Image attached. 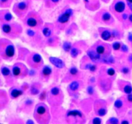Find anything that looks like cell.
<instances>
[{"instance_id":"obj_1","label":"cell","mask_w":132,"mask_h":124,"mask_svg":"<svg viewBox=\"0 0 132 124\" xmlns=\"http://www.w3.org/2000/svg\"><path fill=\"white\" fill-rule=\"evenodd\" d=\"M74 11L68 5L65 6L61 10L56 20L55 28L58 31L66 30L68 24L73 18Z\"/></svg>"},{"instance_id":"obj_2","label":"cell","mask_w":132,"mask_h":124,"mask_svg":"<svg viewBox=\"0 0 132 124\" xmlns=\"http://www.w3.org/2000/svg\"><path fill=\"white\" fill-rule=\"evenodd\" d=\"M24 24L30 29L36 30H41L44 21L38 12L32 10L23 20Z\"/></svg>"},{"instance_id":"obj_3","label":"cell","mask_w":132,"mask_h":124,"mask_svg":"<svg viewBox=\"0 0 132 124\" xmlns=\"http://www.w3.org/2000/svg\"><path fill=\"white\" fill-rule=\"evenodd\" d=\"M1 29L4 35L10 38L18 37L23 31V27L21 24L13 22L1 24Z\"/></svg>"},{"instance_id":"obj_4","label":"cell","mask_w":132,"mask_h":124,"mask_svg":"<svg viewBox=\"0 0 132 124\" xmlns=\"http://www.w3.org/2000/svg\"><path fill=\"white\" fill-rule=\"evenodd\" d=\"M32 0H22L14 4L13 12L20 19L23 20L32 10Z\"/></svg>"},{"instance_id":"obj_5","label":"cell","mask_w":132,"mask_h":124,"mask_svg":"<svg viewBox=\"0 0 132 124\" xmlns=\"http://www.w3.org/2000/svg\"><path fill=\"white\" fill-rule=\"evenodd\" d=\"M0 54L1 57L7 60H11L15 56V47L9 40L4 38L1 40Z\"/></svg>"},{"instance_id":"obj_6","label":"cell","mask_w":132,"mask_h":124,"mask_svg":"<svg viewBox=\"0 0 132 124\" xmlns=\"http://www.w3.org/2000/svg\"><path fill=\"white\" fill-rule=\"evenodd\" d=\"M126 8V3L123 0H115L112 6V10L113 14L121 15L125 13Z\"/></svg>"},{"instance_id":"obj_7","label":"cell","mask_w":132,"mask_h":124,"mask_svg":"<svg viewBox=\"0 0 132 124\" xmlns=\"http://www.w3.org/2000/svg\"><path fill=\"white\" fill-rule=\"evenodd\" d=\"M28 63L31 67L38 68L43 64V60L40 55L37 53H34L31 55L28 58Z\"/></svg>"},{"instance_id":"obj_8","label":"cell","mask_w":132,"mask_h":124,"mask_svg":"<svg viewBox=\"0 0 132 124\" xmlns=\"http://www.w3.org/2000/svg\"><path fill=\"white\" fill-rule=\"evenodd\" d=\"M14 20V17L9 10L3 9L0 11V23L1 24L11 23Z\"/></svg>"},{"instance_id":"obj_9","label":"cell","mask_w":132,"mask_h":124,"mask_svg":"<svg viewBox=\"0 0 132 124\" xmlns=\"http://www.w3.org/2000/svg\"><path fill=\"white\" fill-rule=\"evenodd\" d=\"M13 74L15 76H20L26 74L27 68L25 65L21 63L16 64L12 69Z\"/></svg>"},{"instance_id":"obj_10","label":"cell","mask_w":132,"mask_h":124,"mask_svg":"<svg viewBox=\"0 0 132 124\" xmlns=\"http://www.w3.org/2000/svg\"><path fill=\"white\" fill-rule=\"evenodd\" d=\"M55 30V26L51 23H46L44 24L42 28L43 35L45 37L48 38L52 36Z\"/></svg>"},{"instance_id":"obj_11","label":"cell","mask_w":132,"mask_h":124,"mask_svg":"<svg viewBox=\"0 0 132 124\" xmlns=\"http://www.w3.org/2000/svg\"><path fill=\"white\" fill-rule=\"evenodd\" d=\"M36 118L38 120L40 121V119H43L44 118H46L47 115V109L45 105H40L37 107L35 111Z\"/></svg>"},{"instance_id":"obj_12","label":"cell","mask_w":132,"mask_h":124,"mask_svg":"<svg viewBox=\"0 0 132 124\" xmlns=\"http://www.w3.org/2000/svg\"><path fill=\"white\" fill-rule=\"evenodd\" d=\"M85 7L89 10L94 11L100 7L99 0H83Z\"/></svg>"},{"instance_id":"obj_13","label":"cell","mask_w":132,"mask_h":124,"mask_svg":"<svg viewBox=\"0 0 132 124\" xmlns=\"http://www.w3.org/2000/svg\"><path fill=\"white\" fill-rule=\"evenodd\" d=\"M101 21L105 24H110L113 21V17L110 13L106 11H103L100 13Z\"/></svg>"},{"instance_id":"obj_14","label":"cell","mask_w":132,"mask_h":124,"mask_svg":"<svg viewBox=\"0 0 132 124\" xmlns=\"http://www.w3.org/2000/svg\"><path fill=\"white\" fill-rule=\"evenodd\" d=\"M61 0H43L44 6L47 9H53L58 6Z\"/></svg>"},{"instance_id":"obj_15","label":"cell","mask_w":132,"mask_h":124,"mask_svg":"<svg viewBox=\"0 0 132 124\" xmlns=\"http://www.w3.org/2000/svg\"><path fill=\"white\" fill-rule=\"evenodd\" d=\"M49 61L52 64L57 68H63L64 66L63 61L57 58L51 57L49 58Z\"/></svg>"},{"instance_id":"obj_16","label":"cell","mask_w":132,"mask_h":124,"mask_svg":"<svg viewBox=\"0 0 132 124\" xmlns=\"http://www.w3.org/2000/svg\"><path fill=\"white\" fill-rule=\"evenodd\" d=\"M14 0H0V7L6 9L11 7Z\"/></svg>"},{"instance_id":"obj_17","label":"cell","mask_w":132,"mask_h":124,"mask_svg":"<svg viewBox=\"0 0 132 124\" xmlns=\"http://www.w3.org/2000/svg\"><path fill=\"white\" fill-rule=\"evenodd\" d=\"M101 37L103 40L105 41L109 40L110 39L112 36V33L110 32L109 30L107 29H103L102 31Z\"/></svg>"},{"instance_id":"obj_18","label":"cell","mask_w":132,"mask_h":124,"mask_svg":"<svg viewBox=\"0 0 132 124\" xmlns=\"http://www.w3.org/2000/svg\"><path fill=\"white\" fill-rule=\"evenodd\" d=\"M88 55L90 59L93 61H97L100 58V55L97 52L96 53L93 51H88Z\"/></svg>"},{"instance_id":"obj_19","label":"cell","mask_w":132,"mask_h":124,"mask_svg":"<svg viewBox=\"0 0 132 124\" xmlns=\"http://www.w3.org/2000/svg\"><path fill=\"white\" fill-rule=\"evenodd\" d=\"M52 72V69L48 66H45L44 67L42 70V74L44 76L47 77L49 76Z\"/></svg>"},{"instance_id":"obj_20","label":"cell","mask_w":132,"mask_h":124,"mask_svg":"<svg viewBox=\"0 0 132 124\" xmlns=\"http://www.w3.org/2000/svg\"><path fill=\"white\" fill-rule=\"evenodd\" d=\"M23 94V92L20 90L14 89L11 92V95L13 98H16Z\"/></svg>"},{"instance_id":"obj_21","label":"cell","mask_w":132,"mask_h":124,"mask_svg":"<svg viewBox=\"0 0 132 124\" xmlns=\"http://www.w3.org/2000/svg\"><path fill=\"white\" fill-rule=\"evenodd\" d=\"M68 116H74V117H76V116H78L80 117H82V114L81 112L77 110H74V111H69L68 114Z\"/></svg>"},{"instance_id":"obj_22","label":"cell","mask_w":132,"mask_h":124,"mask_svg":"<svg viewBox=\"0 0 132 124\" xmlns=\"http://www.w3.org/2000/svg\"><path fill=\"white\" fill-rule=\"evenodd\" d=\"M58 39L57 37L54 36H51L48 38L47 43L50 45H53L55 44V42L57 41Z\"/></svg>"},{"instance_id":"obj_23","label":"cell","mask_w":132,"mask_h":124,"mask_svg":"<svg viewBox=\"0 0 132 124\" xmlns=\"http://www.w3.org/2000/svg\"><path fill=\"white\" fill-rule=\"evenodd\" d=\"M79 84L77 82L74 81L72 82L69 85L70 90L72 91H76L78 88Z\"/></svg>"},{"instance_id":"obj_24","label":"cell","mask_w":132,"mask_h":124,"mask_svg":"<svg viewBox=\"0 0 132 124\" xmlns=\"http://www.w3.org/2000/svg\"><path fill=\"white\" fill-rule=\"evenodd\" d=\"M63 48L64 50L66 52L69 51L71 50L72 48L71 44L70 42H68V41L65 42L63 44Z\"/></svg>"},{"instance_id":"obj_25","label":"cell","mask_w":132,"mask_h":124,"mask_svg":"<svg viewBox=\"0 0 132 124\" xmlns=\"http://www.w3.org/2000/svg\"><path fill=\"white\" fill-rule=\"evenodd\" d=\"M1 73L4 76H7L10 74V70L9 68L6 67H3L1 68Z\"/></svg>"},{"instance_id":"obj_26","label":"cell","mask_w":132,"mask_h":124,"mask_svg":"<svg viewBox=\"0 0 132 124\" xmlns=\"http://www.w3.org/2000/svg\"><path fill=\"white\" fill-rule=\"evenodd\" d=\"M79 51L77 48L74 47L71 50V55L73 58H76L78 55Z\"/></svg>"},{"instance_id":"obj_27","label":"cell","mask_w":132,"mask_h":124,"mask_svg":"<svg viewBox=\"0 0 132 124\" xmlns=\"http://www.w3.org/2000/svg\"><path fill=\"white\" fill-rule=\"evenodd\" d=\"M51 93L52 96H57L59 94L60 90L57 87H54L51 90Z\"/></svg>"},{"instance_id":"obj_28","label":"cell","mask_w":132,"mask_h":124,"mask_svg":"<svg viewBox=\"0 0 132 124\" xmlns=\"http://www.w3.org/2000/svg\"><path fill=\"white\" fill-rule=\"evenodd\" d=\"M96 52L99 54H102L105 52V47L102 45H99L96 48Z\"/></svg>"},{"instance_id":"obj_29","label":"cell","mask_w":132,"mask_h":124,"mask_svg":"<svg viewBox=\"0 0 132 124\" xmlns=\"http://www.w3.org/2000/svg\"><path fill=\"white\" fill-rule=\"evenodd\" d=\"M68 4L75 5L79 3L80 0H65Z\"/></svg>"},{"instance_id":"obj_30","label":"cell","mask_w":132,"mask_h":124,"mask_svg":"<svg viewBox=\"0 0 132 124\" xmlns=\"http://www.w3.org/2000/svg\"><path fill=\"white\" fill-rule=\"evenodd\" d=\"M103 61L107 64H111L113 63L114 60L112 58L109 57L105 58L104 59L103 58Z\"/></svg>"},{"instance_id":"obj_31","label":"cell","mask_w":132,"mask_h":124,"mask_svg":"<svg viewBox=\"0 0 132 124\" xmlns=\"http://www.w3.org/2000/svg\"><path fill=\"white\" fill-rule=\"evenodd\" d=\"M121 45L120 43L118 42H116L113 45V48L115 50H118L120 48Z\"/></svg>"},{"instance_id":"obj_32","label":"cell","mask_w":132,"mask_h":124,"mask_svg":"<svg viewBox=\"0 0 132 124\" xmlns=\"http://www.w3.org/2000/svg\"><path fill=\"white\" fill-rule=\"evenodd\" d=\"M124 91L127 94H130L132 91V88L130 86L127 85L124 87Z\"/></svg>"},{"instance_id":"obj_33","label":"cell","mask_w":132,"mask_h":124,"mask_svg":"<svg viewBox=\"0 0 132 124\" xmlns=\"http://www.w3.org/2000/svg\"><path fill=\"white\" fill-rule=\"evenodd\" d=\"M86 68L87 69H89L91 71H95L96 69V67L94 65H93L88 64L86 66Z\"/></svg>"},{"instance_id":"obj_34","label":"cell","mask_w":132,"mask_h":124,"mask_svg":"<svg viewBox=\"0 0 132 124\" xmlns=\"http://www.w3.org/2000/svg\"><path fill=\"white\" fill-rule=\"evenodd\" d=\"M31 94L34 95L37 94H38L39 92V90L35 87H32L31 88Z\"/></svg>"},{"instance_id":"obj_35","label":"cell","mask_w":132,"mask_h":124,"mask_svg":"<svg viewBox=\"0 0 132 124\" xmlns=\"http://www.w3.org/2000/svg\"><path fill=\"white\" fill-rule=\"evenodd\" d=\"M70 74L72 75H75L78 73V70L76 68L72 67L69 70Z\"/></svg>"},{"instance_id":"obj_36","label":"cell","mask_w":132,"mask_h":124,"mask_svg":"<svg viewBox=\"0 0 132 124\" xmlns=\"http://www.w3.org/2000/svg\"><path fill=\"white\" fill-rule=\"evenodd\" d=\"M122 101L120 100H117L115 102V106L117 108H119L122 107Z\"/></svg>"},{"instance_id":"obj_37","label":"cell","mask_w":132,"mask_h":124,"mask_svg":"<svg viewBox=\"0 0 132 124\" xmlns=\"http://www.w3.org/2000/svg\"><path fill=\"white\" fill-rule=\"evenodd\" d=\"M106 112V110L105 109H101L99 110L98 111V113L100 116H103L105 114Z\"/></svg>"},{"instance_id":"obj_38","label":"cell","mask_w":132,"mask_h":124,"mask_svg":"<svg viewBox=\"0 0 132 124\" xmlns=\"http://www.w3.org/2000/svg\"><path fill=\"white\" fill-rule=\"evenodd\" d=\"M107 73L110 76H113L115 74V71L113 68H110L107 71Z\"/></svg>"},{"instance_id":"obj_39","label":"cell","mask_w":132,"mask_h":124,"mask_svg":"<svg viewBox=\"0 0 132 124\" xmlns=\"http://www.w3.org/2000/svg\"><path fill=\"white\" fill-rule=\"evenodd\" d=\"M126 1L130 10L132 11V0H126Z\"/></svg>"},{"instance_id":"obj_40","label":"cell","mask_w":132,"mask_h":124,"mask_svg":"<svg viewBox=\"0 0 132 124\" xmlns=\"http://www.w3.org/2000/svg\"><path fill=\"white\" fill-rule=\"evenodd\" d=\"M101 122V120L98 118H95L93 120V123L95 124H100Z\"/></svg>"},{"instance_id":"obj_41","label":"cell","mask_w":132,"mask_h":124,"mask_svg":"<svg viewBox=\"0 0 132 124\" xmlns=\"http://www.w3.org/2000/svg\"><path fill=\"white\" fill-rule=\"evenodd\" d=\"M110 122L112 124H117L118 122V120L115 118H112L110 120Z\"/></svg>"},{"instance_id":"obj_42","label":"cell","mask_w":132,"mask_h":124,"mask_svg":"<svg viewBox=\"0 0 132 124\" xmlns=\"http://www.w3.org/2000/svg\"><path fill=\"white\" fill-rule=\"evenodd\" d=\"M45 97H46V93L45 92H42L40 95V99L41 100H44V99H45Z\"/></svg>"},{"instance_id":"obj_43","label":"cell","mask_w":132,"mask_h":124,"mask_svg":"<svg viewBox=\"0 0 132 124\" xmlns=\"http://www.w3.org/2000/svg\"><path fill=\"white\" fill-rule=\"evenodd\" d=\"M88 92L89 94H92L93 92V89L92 87H89L88 88Z\"/></svg>"},{"instance_id":"obj_44","label":"cell","mask_w":132,"mask_h":124,"mask_svg":"<svg viewBox=\"0 0 132 124\" xmlns=\"http://www.w3.org/2000/svg\"><path fill=\"white\" fill-rule=\"evenodd\" d=\"M122 50L123 52H126L128 51V48L126 45H123L122 46Z\"/></svg>"},{"instance_id":"obj_45","label":"cell","mask_w":132,"mask_h":124,"mask_svg":"<svg viewBox=\"0 0 132 124\" xmlns=\"http://www.w3.org/2000/svg\"><path fill=\"white\" fill-rule=\"evenodd\" d=\"M123 73L124 74H127L129 72V70L127 68H124L122 70Z\"/></svg>"},{"instance_id":"obj_46","label":"cell","mask_w":132,"mask_h":124,"mask_svg":"<svg viewBox=\"0 0 132 124\" xmlns=\"http://www.w3.org/2000/svg\"><path fill=\"white\" fill-rule=\"evenodd\" d=\"M128 21L130 23L132 24V14H130L129 15V17L128 18Z\"/></svg>"},{"instance_id":"obj_47","label":"cell","mask_w":132,"mask_h":124,"mask_svg":"<svg viewBox=\"0 0 132 124\" xmlns=\"http://www.w3.org/2000/svg\"><path fill=\"white\" fill-rule=\"evenodd\" d=\"M128 39L129 41L132 42V33L129 34V35H128Z\"/></svg>"},{"instance_id":"obj_48","label":"cell","mask_w":132,"mask_h":124,"mask_svg":"<svg viewBox=\"0 0 132 124\" xmlns=\"http://www.w3.org/2000/svg\"><path fill=\"white\" fill-rule=\"evenodd\" d=\"M127 99H128V101H129L132 102V95L130 94L128 95Z\"/></svg>"},{"instance_id":"obj_49","label":"cell","mask_w":132,"mask_h":124,"mask_svg":"<svg viewBox=\"0 0 132 124\" xmlns=\"http://www.w3.org/2000/svg\"><path fill=\"white\" fill-rule=\"evenodd\" d=\"M32 103V102H31V101H30V100H28L27 101V102H26V103H27V105L31 104Z\"/></svg>"},{"instance_id":"obj_50","label":"cell","mask_w":132,"mask_h":124,"mask_svg":"<svg viewBox=\"0 0 132 124\" xmlns=\"http://www.w3.org/2000/svg\"><path fill=\"white\" fill-rule=\"evenodd\" d=\"M129 60L130 61L132 62V54L131 55L129 56Z\"/></svg>"},{"instance_id":"obj_51","label":"cell","mask_w":132,"mask_h":124,"mask_svg":"<svg viewBox=\"0 0 132 124\" xmlns=\"http://www.w3.org/2000/svg\"><path fill=\"white\" fill-rule=\"evenodd\" d=\"M122 124H128L129 123V122H128L127 121H123L122 122Z\"/></svg>"},{"instance_id":"obj_52","label":"cell","mask_w":132,"mask_h":124,"mask_svg":"<svg viewBox=\"0 0 132 124\" xmlns=\"http://www.w3.org/2000/svg\"><path fill=\"white\" fill-rule=\"evenodd\" d=\"M27 123H28V124H33L34 122L32 121H28L27 122Z\"/></svg>"},{"instance_id":"obj_53","label":"cell","mask_w":132,"mask_h":124,"mask_svg":"<svg viewBox=\"0 0 132 124\" xmlns=\"http://www.w3.org/2000/svg\"><path fill=\"white\" fill-rule=\"evenodd\" d=\"M103 2H105V3H107V2H109L110 0H102Z\"/></svg>"},{"instance_id":"obj_54","label":"cell","mask_w":132,"mask_h":124,"mask_svg":"<svg viewBox=\"0 0 132 124\" xmlns=\"http://www.w3.org/2000/svg\"><path fill=\"white\" fill-rule=\"evenodd\" d=\"M35 1H40V0H35Z\"/></svg>"}]
</instances>
